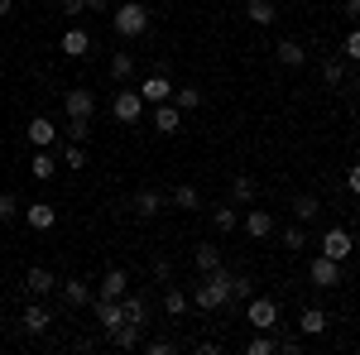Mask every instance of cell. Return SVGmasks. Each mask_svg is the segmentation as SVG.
I'll return each instance as SVG.
<instances>
[{
	"label": "cell",
	"instance_id": "ba28073f",
	"mask_svg": "<svg viewBox=\"0 0 360 355\" xmlns=\"http://www.w3.org/2000/svg\"><path fill=\"white\" fill-rule=\"evenodd\" d=\"M307 278H312L317 288H336V283H341V264L327 259V254H317V259H307Z\"/></svg>",
	"mask_w": 360,
	"mask_h": 355
},
{
	"label": "cell",
	"instance_id": "1f68e13d",
	"mask_svg": "<svg viewBox=\"0 0 360 355\" xmlns=\"http://www.w3.org/2000/svg\"><path fill=\"white\" fill-rule=\"evenodd\" d=\"M58 164L63 168H86V149L77 144V139H68V144L58 149Z\"/></svg>",
	"mask_w": 360,
	"mask_h": 355
},
{
	"label": "cell",
	"instance_id": "44dd1931",
	"mask_svg": "<svg viewBox=\"0 0 360 355\" xmlns=\"http://www.w3.org/2000/svg\"><path fill=\"white\" fill-rule=\"evenodd\" d=\"M58 49H63V53H68V58H86V53H91V34H86V29H77V25H72V29H68V34H63V44H58Z\"/></svg>",
	"mask_w": 360,
	"mask_h": 355
},
{
	"label": "cell",
	"instance_id": "6da1fadb",
	"mask_svg": "<svg viewBox=\"0 0 360 355\" xmlns=\"http://www.w3.org/2000/svg\"><path fill=\"white\" fill-rule=\"evenodd\" d=\"M193 302L202 307V312H221L226 302H231V269H212L202 273V283H193Z\"/></svg>",
	"mask_w": 360,
	"mask_h": 355
},
{
	"label": "cell",
	"instance_id": "d4e9b609",
	"mask_svg": "<svg viewBox=\"0 0 360 355\" xmlns=\"http://www.w3.org/2000/svg\"><path fill=\"white\" fill-rule=\"evenodd\" d=\"M120 312H125V322H135V327L149 322V302L139 298V293H125V298H120Z\"/></svg>",
	"mask_w": 360,
	"mask_h": 355
},
{
	"label": "cell",
	"instance_id": "d6a6232c",
	"mask_svg": "<svg viewBox=\"0 0 360 355\" xmlns=\"http://www.w3.org/2000/svg\"><path fill=\"white\" fill-rule=\"evenodd\" d=\"M130 77H135V58H130V53H115V58H111V82L125 86Z\"/></svg>",
	"mask_w": 360,
	"mask_h": 355
},
{
	"label": "cell",
	"instance_id": "b9f144b4",
	"mask_svg": "<svg viewBox=\"0 0 360 355\" xmlns=\"http://www.w3.org/2000/svg\"><path fill=\"white\" fill-rule=\"evenodd\" d=\"M278 351L283 355H303V336H278Z\"/></svg>",
	"mask_w": 360,
	"mask_h": 355
},
{
	"label": "cell",
	"instance_id": "4dcf8cb0",
	"mask_svg": "<svg viewBox=\"0 0 360 355\" xmlns=\"http://www.w3.org/2000/svg\"><path fill=\"white\" fill-rule=\"evenodd\" d=\"M173 106L183 110V115H193V110L202 106V91H197V86H173Z\"/></svg>",
	"mask_w": 360,
	"mask_h": 355
},
{
	"label": "cell",
	"instance_id": "3957f363",
	"mask_svg": "<svg viewBox=\"0 0 360 355\" xmlns=\"http://www.w3.org/2000/svg\"><path fill=\"white\" fill-rule=\"evenodd\" d=\"M245 322L255 331H274L278 327V302L274 298H245Z\"/></svg>",
	"mask_w": 360,
	"mask_h": 355
},
{
	"label": "cell",
	"instance_id": "f1b7e54d",
	"mask_svg": "<svg viewBox=\"0 0 360 355\" xmlns=\"http://www.w3.org/2000/svg\"><path fill=\"white\" fill-rule=\"evenodd\" d=\"M193 264H197V273L221 269V250H217V245H197V250H193Z\"/></svg>",
	"mask_w": 360,
	"mask_h": 355
},
{
	"label": "cell",
	"instance_id": "603a6c76",
	"mask_svg": "<svg viewBox=\"0 0 360 355\" xmlns=\"http://www.w3.org/2000/svg\"><path fill=\"white\" fill-rule=\"evenodd\" d=\"M245 20H250V25H259V29L274 25V20H278L274 0H245Z\"/></svg>",
	"mask_w": 360,
	"mask_h": 355
},
{
	"label": "cell",
	"instance_id": "f6af8a7d",
	"mask_svg": "<svg viewBox=\"0 0 360 355\" xmlns=\"http://www.w3.org/2000/svg\"><path fill=\"white\" fill-rule=\"evenodd\" d=\"M346 188H351V197H360V164L346 168Z\"/></svg>",
	"mask_w": 360,
	"mask_h": 355
},
{
	"label": "cell",
	"instance_id": "74e56055",
	"mask_svg": "<svg viewBox=\"0 0 360 355\" xmlns=\"http://www.w3.org/2000/svg\"><path fill=\"white\" fill-rule=\"evenodd\" d=\"M322 82H327V86L346 82V63H341V58H327V63H322Z\"/></svg>",
	"mask_w": 360,
	"mask_h": 355
},
{
	"label": "cell",
	"instance_id": "cb8c5ba5",
	"mask_svg": "<svg viewBox=\"0 0 360 355\" xmlns=\"http://www.w3.org/2000/svg\"><path fill=\"white\" fill-rule=\"evenodd\" d=\"M317 217H322V202H317L312 192H303V197H293V221H303V226H312Z\"/></svg>",
	"mask_w": 360,
	"mask_h": 355
},
{
	"label": "cell",
	"instance_id": "9a60e30c",
	"mask_svg": "<svg viewBox=\"0 0 360 355\" xmlns=\"http://www.w3.org/2000/svg\"><path fill=\"white\" fill-rule=\"evenodd\" d=\"M25 135H29V144H34V149H53V144H58V125L49 120V115H34Z\"/></svg>",
	"mask_w": 360,
	"mask_h": 355
},
{
	"label": "cell",
	"instance_id": "4fadbf2b",
	"mask_svg": "<svg viewBox=\"0 0 360 355\" xmlns=\"http://www.w3.org/2000/svg\"><path fill=\"white\" fill-rule=\"evenodd\" d=\"M25 226L29 231H53L58 226V207L53 202H29L25 207Z\"/></svg>",
	"mask_w": 360,
	"mask_h": 355
},
{
	"label": "cell",
	"instance_id": "4316f807",
	"mask_svg": "<svg viewBox=\"0 0 360 355\" xmlns=\"http://www.w3.org/2000/svg\"><path fill=\"white\" fill-rule=\"evenodd\" d=\"M168 202H173V207H183V212H197V207H202V192H197L193 183H178V188L168 192Z\"/></svg>",
	"mask_w": 360,
	"mask_h": 355
},
{
	"label": "cell",
	"instance_id": "ac0fdd59",
	"mask_svg": "<svg viewBox=\"0 0 360 355\" xmlns=\"http://www.w3.org/2000/svg\"><path fill=\"white\" fill-rule=\"evenodd\" d=\"M58 154L53 149H34V159H29V173H34V183H49V178H58Z\"/></svg>",
	"mask_w": 360,
	"mask_h": 355
},
{
	"label": "cell",
	"instance_id": "8fae6325",
	"mask_svg": "<svg viewBox=\"0 0 360 355\" xmlns=\"http://www.w3.org/2000/svg\"><path fill=\"white\" fill-rule=\"evenodd\" d=\"M20 327H25L29 336H44V331L53 327V312L44 307V298H34V302L25 307V317H20Z\"/></svg>",
	"mask_w": 360,
	"mask_h": 355
},
{
	"label": "cell",
	"instance_id": "7bdbcfd3",
	"mask_svg": "<svg viewBox=\"0 0 360 355\" xmlns=\"http://www.w3.org/2000/svg\"><path fill=\"white\" fill-rule=\"evenodd\" d=\"M144 351H149V355H173V341H164V336H154V341H149Z\"/></svg>",
	"mask_w": 360,
	"mask_h": 355
},
{
	"label": "cell",
	"instance_id": "30bf717a",
	"mask_svg": "<svg viewBox=\"0 0 360 355\" xmlns=\"http://www.w3.org/2000/svg\"><path fill=\"white\" fill-rule=\"evenodd\" d=\"M58 293H63L68 307H86V302L96 298V288H91L86 278H58Z\"/></svg>",
	"mask_w": 360,
	"mask_h": 355
},
{
	"label": "cell",
	"instance_id": "83f0119b",
	"mask_svg": "<svg viewBox=\"0 0 360 355\" xmlns=\"http://www.w3.org/2000/svg\"><path fill=\"white\" fill-rule=\"evenodd\" d=\"M212 226H217V235H231V231L240 226V217H236V207H231V202H221V207H212Z\"/></svg>",
	"mask_w": 360,
	"mask_h": 355
},
{
	"label": "cell",
	"instance_id": "836d02e7",
	"mask_svg": "<svg viewBox=\"0 0 360 355\" xmlns=\"http://www.w3.org/2000/svg\"><path fill=\"white\" fill-rule=\"evenodd\" d=\"M25 217V202L15 197V192H0V226H10V221Z\"/></svg>",
	"mask_w": 360,
	"mask_h": 355
},
{
	"label": "cell",
	"instance_id": "7402d4cb",
	"mask_svg": "<svg viewBox=\"0 0 360 355\" xmlns=\"http://www.w3.org/2000/svg\"><path fill=\"white\" fill-rule=\"evenodd\" d=\"M274 58H278V63H283V67H303V63H307V49H303V44H298V39H278Z\"/></svg>",
	"mask_w": 360,
	"mask_h": 355
},
{
	"label": "cell",
	"instance_id": "e575fe53",
	"mask_svg": "<svg viewBox=\"0 0 360 355\" xmlns=\"http://www.w3.org/2000/svg\"><path fill=\"white\" fill-rule=\"evenodd\" d=\"M164 312H168V317H183V312H188V293L168 283V288H164Z\"/></svg>",
	"mask_w": 360,
	"mask_h": 355
},
{
	"label": "cell",
	"instance_id": "ffe728a7",
	"mask_svg": "<svg viewBox=\"0 0 360 355\" xmlns=\"http://www.w3.org/2000/svg\"><path fill=\"white\" fill-rule=\"evenodd\" d=\"M154 130H159V135H178V130H183V110L173 106V101L154 106Z\"/></svg>",
	"mask_w": 360,
	"mask_h": 355
},
{
	"label": "cell",
	"instance_id": "f35d334b",
	"mask_svg": "<svg viewBox=\"0 0 360 355\" xmlns=\"http://www.w3.org/2000/svg\"><path fill=\"white\" fill-rule=\"evenodd\" d=\"M68 139H77V144H86V135H91V120H82V115H68V130H63Z\"/></svg>",
	"mask_w": 360,
	"mask_h": 355
},
{
	"label": "cell",
	"instance_id": "d6986e66",
	"mask_svg": "<svg viewBox=\"0 0 360 355\" xmlns=\"http://www.w3.org/2000/svg\"><path fill=\"white\" fill-rule=\"evenodd\" d=\"M332 327V317H327V312H322V307H303V312H298V336H322V331Z\"/></svg>",
	"mask_w": 360,
	"mask_h": 355
},
{
	"label": "cell",
	"instance_id": "277c9868",
	"mask_svg": "<svg viewBox=\"0 0 360 355\" xmlns=\"http://www.w3.org/2000/svg\"><path fill=\"white\" fill-rule=\"evenodd\" d=\"M111 115L120 125H135L139 115H144V96L130 91V86H115V101H111Z\"/></svg>",
	"mask_w": 360,
	"mask_h": 355
},
{
	"label": "cell",
	"instance_id": "60d3db41",
	"mask_svg": "<svg viewBox=\"0 0 360 355\" xmlns=\"http://www.w3.org/2000/svg\"><path fill=\"white\" fill-rule=\"evenodd\" d=\"M236 298H255V283L250 278H231V302Z\"/></svg>",
	"mask_w": 360,
	"mask_h": 355
},
{
	"label": "cell",
	"instance_id": "f907efd6",
	"mask_svg": "<svg viewBox=\"0 0 360 355\" xmlns=\"http://www.w3.org/2000/svg\"><path fill=\"white\" fill-rule=\"evenodd\" d=\"M351 91H360V77H356V82H351Z\"/></svg>",
	"mask_w": 360,
	"mask_h": 355
},
{
	"label": "cell",
	"instance_id": "816d5d0a",
	"mask_svg": "<svg viewBox=\"0 0 360 355\" xmlns=\"http://www.w3.org/2000/svg\"><path fill=\"white\" fill-rule=\"evenodd\" d=\"M207 5H212V0H207Z\"/></svg>",
	"mask_w": 360,
	"mask_h": 355
},
{
	"label": "cell",
	"instance_id": "7a4b0ae2",
	"mask_svg": "<svg viewBox=\"0 0 360 355\" xmlns=\"http://www.w3.org/2000/svg\"><path fill=\"white\" fill-rule=\"evenodd\" d=\"M111 25L120 39H139L144 29H149V5H139V0H125V5H115Z\"/></svg>",
	"mask_w": 360,
	"mask_h": 355
},
{
	"label": "cell",
	"instance_id": "7dc6e473",
	"mask_svg": "<svg viewBox=\"0 0 360 355\" xmlns=\"http://www.w3.org/2000/svg\"><path fill=\"white\" fill-rule=\"evenodd\" d=\"M86 10H96V15H106V10H111V0H86Z\"/></svg>",
	"mask_w": 360,
	"mask_h": 355
},
{
	"label": "cell",
	"instance_id": "ee69618b",
	"mask_svg": "<svg viewBox=\"0 0 360 355\" xmlns=\"http://www.w3.org/2000/svg\"><path fill=\"white\" fill-rule=\"evenodd\" d=\"M149 269H154V278H164V283L173 278V264L168 259H149Z\"/></svg>",
	"mask_w": 360,
	"mask_h": 355
},
{
	"label": "cell",
	"instance_id": "484cf974",
	"mask_svg": "<svg viewBox=\"0 0 360 355\" xmlns=\"http://www.w3.org/2000/svg\"><path fill=\"white\" fill-rule=\"evenodd\" d=\"M111 341H115V351H135L139 341H144V327H135V322H120V327L111 331Z\"/></svg>",
	"mask_w": 360,
	"mask_h": 355
},
{
	"label": "cell",
	"instance_id": "7c38bea8",
	"mask_svg": "<svg viewBox=\"0 0 360 355\" xmlns=\"http://www.w3.org/2000/svg\"><path fill=\"white\" fill-rule=\"evenodd\" d=\"M25 288H29V298H49V293H58V273L44 269V264H34V269L25 273Z\"/></svg>",
	"mask_w": 360,
	"mask_h": 355
},
{
	"label": "cell",
	"instance_id": "5bb4252c",
	"mask_svg": "<svg viewBox=\"0 0 360 355\" xmlns=\"http://www.w3.org/2000/svg\"><path fill=\"white\" fill-rule=\"evenodd\" d=\"M91 312H96V322H101V331L111 336L120 322H125V312H120V298H91Z\"/></svg>",
	"mask_w": 360,
	"mask_h": 355
},
{
	"label": "cell",
	"instance_id": "52a82bcc",
	"mask_svg": "<svg viewBox=\"0 0 360 355\" xmlns=\"http://www.w3.org/2000/svg\"><path fill=\"white\" fill-rule=\"evenodd\" d=\"M164 207H168V197H164L159 188H139L135 197H130V212H135L139 221H154L159 212H164Z\"/></svg>",
	"mask_w": 360,
	"mask_h": 355
},
{
	"label": "cell",
	"instance_id": "f546056e",
	"mask_svg": "<svg viewBox=\"0 0 360 355\" xmlns=\"http://www.w3.org/2000/svg\"><path fill=\"white\" fill-rule=\"evenodd\" d=\"M274 351H278V336H274V331H255V336L245 341V355H274Z\"/></svg>",
	"mask_w": 360,
	"mask_h": 355
},
{
	"label": "cell",
	"instance_id": "8d00e7d4",
	"mask_svg": "<svg viewBox=\"0 0 360 355\" xmlns=\"http://www.w3.org/2000/svg\"><path fill=\"white\" fill-rule=\"evenodd\" d=\"M278 240H283V250H307V226H303V221H293Z\"/></svg>",
	"mask_w": 360,
	"mask_h": 355
},
{
	"label": "cell",
	"instance_id": "bcb514c9",
	"mask_svg": "<svg viewBox=\"0 0 360 355\" xmlns=\"http://www.w3.org/2000/svg\"><path fill=\"white\" fill-rule=\"evenodd\" d=\"M63 15H86V0H63Z\"/></svg>",
	"mask_w": 360,
	"mask_h": 355
},
{
	"label": "cell",
	"instance_id": "681fc988",
	"mask_svg": "<svg viewBox=\"0 0 360 355\" xmlns=\"http://www.w3.org/2000/svg\"><path fill=\"white\" fill-rule=\"evenodd\" d=\"M10 10H15V0H0V20H5V15H10Z\"/></svg>",
	"mask_w": 360,
	"mask_h": 355
},
{
	"label": "cell",
	"instance_id": "e0dca14e",
	"mask_svg": "<svg viewBox=\"0 0 360 355\" xmlns=\"http://www.w3.org/2000/svg\"><path fill=\"white\" fill-rule=\"evenodd\" d=\"M245 235L250 240H269V235H274V217H269L264 207H250L245 212Z\"/></svg>",
	"mask_w": 360,
	"mask_h": 355
},
{
	"label": "cell",
	"instance_id": "8992f818",
	"mask_svg": "<svg viewBox=\"0 0 360 355\" xmlns=\"http://www.w3.org/2000/svg\"><path fill=\"white\" fill-rule=\"evenodd\" d=\"M351 250H356V240H351V231H346V226H332V231L322 235V254L336 259V264H346V259H351Z\"/></svg>",
	"mask_w": 360,
	"mask_h": 355
},
{
	"label": "cell",
	"instance_id": "ab89813d",
	"mask_svg": "<svg viewBox=\"0 0 360 355\" xmlns=\"http://www.w3.org/2000/svg\"><path fill=\"white\" fill-rule=\"evenodd\" d=\"M341 53L351 58V63H360V29H351V34H346V44H341Z\"/></svg>",
	"mask_w": 360,
	"mask_h": 355
},
{
	"label": "cell",
	"instance_id": "5b68a950",
	"mask_svg": "<svg viewBox=\"0 0 360 355\" xmlns=\"http://www.w3.org/2000/svg\"><path fill=\"white\" fill-rule=\"evenodd\" d=\"M135 91L144 96V106H164V101H173V77L168 72H149Z\"/></svg>",
	"mask_w": 360,
	"mask_h": 355
},
{
	"label": "cell",
	"instance_id": "d590c367",
	"mask_svg": "<svg viewBox=\"0 0 360 355\" xmlns=\"http://www.w3.org/2000/svg\"><path fill=\"white\" fill-rule=\"evenodd\" d=\"M255 192H259V183H255L250 173H236V183H231V197H236V202H255Z\"/></svg>",
	"mask_w": 360,
	"mask_h": 355
},
{
	"label": "cell",
	"instance_id": "2e32d148",
	"mask_svg": "<svg viewBox=\"0 0 360 355\" xmlns=\"http://www.w3.org/2000/svg\"><path fill=\"white\" fill-rule=\"evenodd\" d=\"M130 293V273L125 269H106L101 283H96V298H125Z\"/></svg>",
	"mask_w": 360,
	"mask_h": 355
},
{
	"label": "cell",
	"instance_id": "c3c4849f",
	"mask_svg": "<svg viewBox=\"0 0 360 355\" xmlns=\"http://www.w3.org/2000/svg\"><path fill=\"white\" fill-rule=\"evenodd\" d=\"M346 15H351V20H360V0H346Z\"/></svg>",
	"mask_w": 360,
	"mask_h": 355
},
{
	"label": "cell",
	"instance_id": "9c48e42d",
	"mask_svg": "<svg viewBox=\"0 0 360 355\" xmlns=\"http://www.w3.org/2000/svg\"><path fill=\"white\" fill-rule=\"evenodd\" d=\"M63 110H68V115H82V120H91V115H96V91H86V86L63 91Z\"/></svg>",
	"mask_w": 360,
	"mask_h": 355
}]
</instances>
